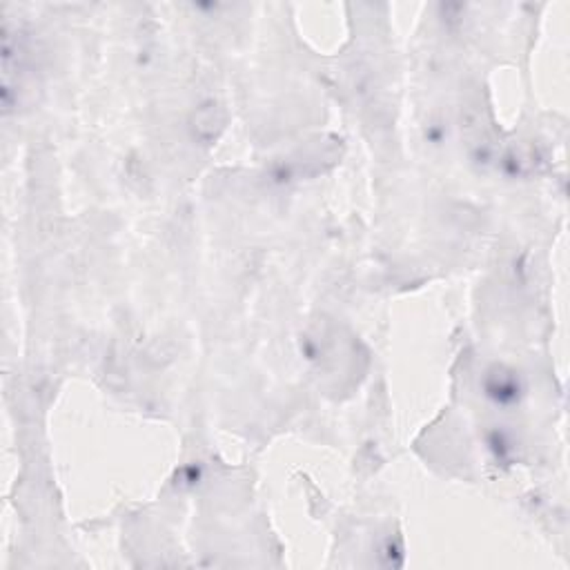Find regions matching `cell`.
Listing matches in <instances>:
<instances>
[{"mask_svg": "<svg viewBox=\"0 0 570 570\" xmlns=\"http://www.w3.org/2000/svg\"><path fill=\"white\" fill-rule=\"evenodd\" d=\"M488 394L497 399L499 404H510V401H517L519 397V385L508 377H497L495 383L488 385Z\"/></svg>", "mask_w": 570, "mask_h": 570, "instance_id": "1", "label": "cell"}]
</instances>
